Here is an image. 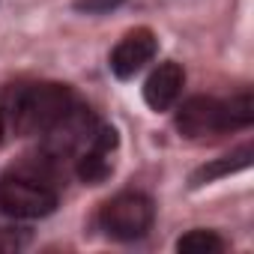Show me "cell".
Masks as SVG:
<instances>
[{"mask_svg":"<svg viewBox=\"0 0 254 254\" xmlns=\"http://www.w3.org/2000/svg\"><path fill=\"white\" fill-rule=\"evenodd\" d=\"M126 3V0H75V9L84 12V15H105V12H114Z\"/></svg>","mask_w":254,"mask_h":254,"instance_id":"cell-11","label":"cell"},{"mask_svg":"<svg viewBox=\"0 0 254 254\" xmlns=\"http://www.w3.org/2000/svg\"><path fill=\"white\" fill-rule=\"evenodd\" d=\"M156 51H159L156 33H153L150 27H135V30H129V33H126V36L114 45L108 66H111V72H114L120 81H129V78H135V75L156 57Z\"/></svg>","mask_w":254,"mask_h":254,"instance_id":"cell-6","label":"cell"},{"mask_svg":"<svg viewBox=\"0 0 254 254\" xmlns=\"http://www.w3.org/2000/svg\"><path fill=\"white\" fill-rule=\"evenodd\" d=\"M30 242L27 230H12V227H0V251H18Z\"/></svg>","mask_w":254,"mask_h":254,"instance_id":"cell-12","label":"cell"},{"mask_svg":"<svg viewBox=\"0 0 254 254\" xmlns=\"http://www.w3.org/2000/svg\"><path fill=\"white\" fill-rule=\"evenodd\" d=\"M254 120L251 93L242 90L230 99H212V96H191L177 108V129L189 141L215 138L227 132L248 129Z\"/></svg>","mask_w":254,"mask_h":254,"instance_id":"cell-1","label":"cell"},{"mask_svg":"<svg viewBox=\"0 0 254 254\" xmlns=\"http://www.w3.org/2000/svg\"><path fill=\"white\" fill-rule=\"evenodd\" d=\"M117 144H120V138H117V129H114V126H99L93 144L75 159V174H78V180L87 183V186L105 183V180L111 177V171H114L111 153L117 150Z\"/></svg>","mask_w":254,"mask_h":254,"instance_id":"cell-7","label":"cell"},{"mask_svg":"<svg viewBox=\"0 0 254 254\" xmlns=\"http://www.w3.org/2000/svg\"><path fill=\"white\" fill-rule=\"evenodd\" d=\"M251 156H254V150H251V144H242L239 150H233V153H227V156H221V159H212V162H206V165H200L194 174H191V189H200V186H209V183H215V180H221V177H230V174H236V171H245L248 165H251Z\"/></svg>","mask_w":254,"mask_h":254,"instance_id":"cell-9","label":"cell"},{"mask_svg":"<svg viewBox=\"0 0 254 254\" xmlns=\"http://www.w3.org/2000/svg\"><path fill=\"white\" fill-rule=\"evenodd\" d=\"M72 105L75 99L66 84H27L12 90L3 117L21 138H30V135H42L48 126H54Z\"/></svg>","mask_w":254,"mask_h":254,"instance_id":"cell-2","label":"cell"},{"mask_svg":"<svg viewBox=\"0 0 254 254\" xmlns=\"http://www.w3.org/2000/svg\"><path fill=\"white\" fill-rule=\"evenodd\" d=\"M183 87H186V72H183V66L174 63V60H168V63H162L159 69L150 72V78H147V84H144V102H147L153 111H171V108L177 105Z\"/></svg>","mask_w":254,"mask_h":254,"instance_id":"cell-8","label":"cell"},{"mask_svg":"<svg viewBox=\"0 0 254 254\" xmlns=\"http://www.w3.org/2000/svg\"><path fill=\"white\" fill-rule=\"evenodd\" d=\"M0 209L12 218H45L57 209V191L36 177H9L0 183Z\"/></svg>","mask_w":254,"mask_h":254,"instance_id":"cell-5","label":"cell"},{"mask_svg":"<svg viewBox=\"0 0 254 254\" xmlns=\"http://www.w3.org/2000/svg\"><path fill=\"white\" fill-rule=\"evenodd\" d=\"M177 251H186V254H215V251H224V239L215 233V230H189L186 236L177 239Z\"/></svg>","mask_w":254,"mask_h":254,"instance_id":"cell-10","label":"cell"},{"mask_svg":"<svg viewBox=\"0 0 254 254\" xmlns=\"http://www.w3.org/2000/svg\"><path fill=\"white\" fill-rule=\"evenodd\" d=\"M99 120L90 108L72 105L54 126L42 132V156L51 162H66V159H78L96 138Z\"/></svg>","mask_w":254,"mask_h":254,"instance_id":"cell-4","label":"cell"},{"mask_svg":"<svg viewBox=\"0 0 254 254\" xmlns=\"http://www.w3.org/2000/svg\"><path fill=\"white\" fill-rule=\"evenodd\" d=\"M153 221H156V203L144 191H120L99 212V227L120 242H135L147 236Z\"/></svg>","mask_w":254,"mask_h":254,"instance_id":"cell-3","label":"cell"},{"mask_svg":"<svg viewBox=\"0 0 254 254\" xmlns=\"http://www.w3.org/2000/svg\"><path fill=\"white\" fill-rule=\"evenodd\" d=\"M3 132H6V117H3V111H0V141H3Z\"/></svg>","mask_w":254,"mask_h":254,"instance_id":"cell-13","label":"cell"}]
</instances>
